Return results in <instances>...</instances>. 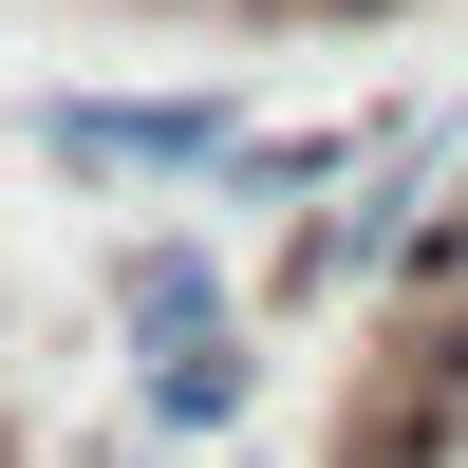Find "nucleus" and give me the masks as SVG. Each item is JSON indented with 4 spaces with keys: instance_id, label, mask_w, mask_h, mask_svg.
<instances>
[{
    "instance_id": "f257e3e1",
    "label": "nucleus",
    "mask_w": 468,
    "mask_h": 468,
    "mask_svg": "<svg viewBox=\"0 0 468 468\" xmlns=\"http://www.w3.org/2000/svg\"><path fill=\"white\" fill-rule=\"evenodd\" d=\"M319 468H468V300H356Z\"/></svg>"
},
{
    "instance_id": "20e7f679",
    "label": "nucleus",
    "mask_w": 468,
    "mask_h": 468,
    "mask_svg": "<svg viewBox=\"0 0 468 468\" xmlns=\"http://www.w3.org/2000/svg\"><path fill=\"white\" fill-rule=\"evenodd\" d=\"M375 132H394V112H300V132H262V112H244V150L207 169V225H282V207H319V187H356Z\"/></svg>"
},
{
    "instance_id": "7ed1b4c3",
    "label": "nucleus",
    "mask_w": 468,
    "mask_h": 468,
    "mask_svg": "<svg viewBox=\"0 0 468 468\" xmlns=\"http://www.w3.org/2000/svg\"><path fill=\"white\" fill-rule=\"evenodd\" d=\"M244 412H262V300L150 319L132 375H112V431H150V450H244Z\"/></svg>"
},
{
    "instance_id": "423d86ee",
    "label": "nucleus",
    "mask_w": 468,
    "mask_h": 468,
    "mask_svg": "<svg viewBox=\"0 0 468 468\" xmlns=\"http://www.w3.org/2000/svg\"><path fill=\"white\" fill-rule=\"evenodd\" d=\"M75 468H225V450H150V431H94Z\"/></svg>"
},
{
    "instance_id": "39448f33",
    "label": "nucleus",
    "mask_w": 468,
    "mask_h": 468,
    "mask_svg": "<svg viewBox=\"0 0 468 468\" xmlns=\"http://www.w3.org/2000/svg\"><path fill=\"white\" fill-rule=\"evenodd\" d=\"M94 300H112V337H150V319H225V300H244V262H225V225H132V244L94 262Z\"/></svg>"
},
{
    "instance_id": "f03ea898",
    "label": "nucleus",
    "mask_w": 468,
    "mask_h": 468,
    "mask_svg": "<svg viewBox=\"0 0 468 468\" xmlns=\"http://www.w3.org/2000/svg\"><path fill=\"white\" fill-rule=\"evenodd\" d=\"M244 150V94L225 75H169V94H37V169L94 187V207H207V169Z\"/></svg>"
}]
</instances>
